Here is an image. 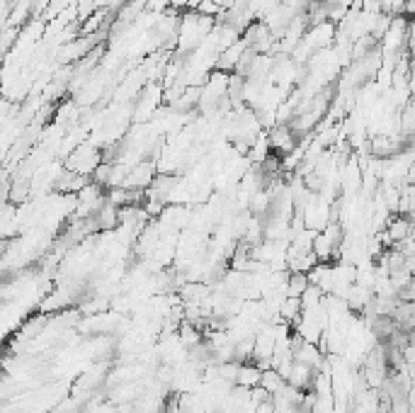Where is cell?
<instances>
[{"mask_svg": "<svg viewBox=\"0 0 415 413\" xmlns=\"http://www.w3.org/2000/svg\"><path fill=\"white\" fill-rule=\"evenodd\" d=\"M102 163V153L98 148L93 146V144H80L78 148H73L71 155H68L66 160V170H71V173H78V175H85L88 178L90 173H93L95 168Z\"/></svg>", "mask_w": 415, "mask_h": 413, "instance_id": "6da1fadb", "label": "cell"}, {"mask_svg": "<svg viewBox=\"0 0 415 413\" xmlns=\"http://www.w3.org/2000/svg\"><path fill=\"white\" fill-rule=\"evenodd\" d=\"M309 275L306 272H289L287 277V287H284V292H287V297H301L304 294V289L309 287Z\"/></svg>", "mask_w": 415, "mask_h": 413, "instance_id": "7a4b0ae2", "label": "cell"}]
</instances>
